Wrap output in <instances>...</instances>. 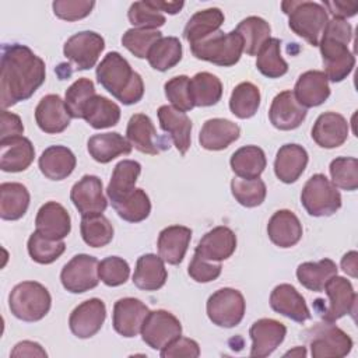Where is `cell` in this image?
Here are the masks:
<instances>
[{"instance_id":"obj_1","label":"cell","mask_w":358,"mask_h":358,"mask_svg":"<svg viewBox=\"0 0 358 358\" xmlns=\"http://www.w3.org/2000/svg\"><path fill=\"white\" fill-rule=\"evenodd\" d=\"M45 62L28 46L4 43L1 48L0 105L3 109L25 101L43 84Z\"/></svg>"},{"instance_id":"obj_2","label":"cell","mask_w":358,"mask_h":358,"mask_svg":"<svg viewBox=\"0 0 358 358\" xmlns=\"http://www.w3.org/2000/svg\"><path fill=\"white\" fill-rule=\"evenodd\" d=\"M351 38L352 28L347 20H329L317 46L324 66L323 73L333 83L347 78L355 66V57L348 49Z\"/></svg>"},{"instance_id":"obj_3","label":"cell","mask_w":358,"mask_h":358,"mask_svg":"<svg viewBox=\"0 0 358 358\" xmlns=\"http://www.w3.org/2000/svg\"><path fill=\"white\" fill-rule=\"evenodd\" d=\"M98 83L123 105L137 103L144 95V83L138 73L117 52H109L96 67Z\"/></svg>"},{"instance_id":"obj_4","label":"cell","mask_w":358,"mask_h":358,"mask_svg":"<svg viewBox=\"0 0 358 358\" xmlns=\"http://www.w3.org/2000/svg\"><path fill=\"white\" fill-rule=\"evenodd\" d=\"M281 8L282 13L288 15V27L291 31L312 46H317L329 22L326 8L316 1L306 0H285L281 3Z\"/></svg>"},{"instance_id":"obj_5","label":"cell","mask_w":358,"mask_h":358,"mask_svg":"<svg viewBox=\"0 0 358 358\" xmlns=\"http://www.w3.org/2000/svg\"><path fill=\"white\" fill-rule=\"evenodd\" d=\"M52 306V296L45 285L36 281H22L17 284L8 295L11 313L24 322H38L43 319Z\"/></svg>"},{"instance_id":"obj_6","label":"cell","mask_w":358,"mask_h":358,"mask_svg":"<svg viewBox=\"0 0 358 358\" xmlns=\"http://www.w3.org/2000/svg\"><path fill=\"white\" fill-rule=\"evenodd\" d=\"M190 50L199 60H206L222 67H231L239 62L243 53V42L235 29L228 34L217 31L190 45Z\"/></svg>"},{"instance_id":"obj_7","label":"cell","mask_w":358,"mask_h":358,"mask_svg":"<svg viewBox=\"0 0 358 358\" xmlns=\"http://www.w3.org/2000/svg\"><path fill=\"white\" fill-rule=\"evenodd\" d=\"M303 338L313 358L345 357L352 350V338L333 322H320L303 331Z\"/></svg>"},{"instance_id":"obj_8","label":"cell","mask_w":358,"mask_h":358,"mask_svg":"<svg viewBox=\"0 0 358 358\" xmlns=\"http://www.w3.org/2000/svg\"><path fill=\"white\" fill-rule=\"evenodd\" d=\"M301 203L309 215L329 217L340 210L341 194L323 173H315L302 189Z\"/></svg>"},{"instance_id":"obj_9","label":"cell","mask_w":358,"mask_h":358,"mask_svg":"<svg viewBox=\"0 0 358 358\" xmlns=\"http://www.w3.org/2000/svg\"><path fill=\"white\" fill-rule=\"evenodd\" d=\"M207 316L218 327L238 326L246 309V302L241 291L235 288H220L207 299Z\"/></svg>"},{"instance_id":"obj_10","label":"cell","mask_w":358,"mask_h":358,"mask_svg":"<svg viewBox=\"0 0 358 358\" xmlns=\"http://www.w3.org/2000/svg\"><path fill=\"white\" fill-rule=\"evenodd\" d=\"M182 324L179 319L164 309L150 310L141 327L143 341L152 350H162L180 337Z\"/></svg>"},{"instance_id":"obj_11","label":"cell","mask_w":358,"mask_h":358,"mask_svg":"<svg viewBox=\"0 0 358 358\" xmlns=\"http://www.w3.org/2000/svg\"><path fill=\"white\" fill-rule=\"evenodd\" d=\"M98 264L99 262L94 256L76 255L62 268V285L71 294H81L95 288L99 282Z\"/></svg>"},{"instance_id":"obj_12","label":"cell","mask_w":358,"mask_h":358,"mask_svg":"<svg viewBox=\"0 0 358 358\" xmlns=\"http://www.w3.org/2000/svg\"><path fill=\"white\" fill-rule=\"evenodd\" d=\"M329 298V305L320 310V316L326 322H336L345 315L355 319L357 292L352 284L340 275H333L323 289Z\"/></svg>"},{"instance_id":"obj_13","label":"cell","mask_w":358,"mask_h":358,"mask_svg":"<svg viewBox=\"0 0 358 358\" xmlns=\"http://www.w3.org/2000/svg\"><path fill=\"white\" fill-rule=\"evenodd\" d=\"M105 49L103 38L94 31H81L70 36L64 46V56L76 66V70L94 67Z\"/></svg>"},{"instance_id":"obj_14","label":"cell","mask_w":358,"mask_h":358,"mask_svg":"<svg viewBox=\"0 0 358 358\" xmlns=\"http://www.w3.org/2000/svg\"><path fill=\"white\" fill-rule=\"evenodd\" d=\"M70 199L83 217L102 214L108 207L102 180L95 175H84L76 182L71 187Z\"/></svg>"},{"instance_id":"obj_15","label":"cell","mask_w":358,"mask_h":358,"mask_svg":"<svg viewBox=\"0 0 358 358\" xmlns=\"http://www.w3.org/2000/svg\"><path fill=\"white\" fill-rule=\"evenodd\" d=\"M106 319V306L102 299L91 298L73 309L69 317L71 333L78 338L95 336Z\"/></svg>"},{"instance_id":"obj_16","label":"cell","mask_w":358,"mask_h":358,"mask_svg":"<svg viewBox=\"0 0 358 358\" xmlns=\"http://www.w3.org/2000/svg\"><path fill=\"white\" fill-rule=\"evenodd\" d=\"M150 309L137 298H120L113 305L112 324L117 334L131 338L141 333V327Z\"/></svg>"},{"instance_id":"obj_17","label":"cell","mask_w":358,"mask_h":358,"mask_svg":"<svg viewBox=\"0 0 358 358\" xmlns=\"http://www.w3.org/2000/svg\"><path fill=\"white\" fill-rule=\"evenodd\" d=\"M287 334V327L275 319H259L256 320L249 330L252 338L250 357L264 358L273 354L277 347L284 341Z\"/></svg>"},{"instance_id":"obj_18","label":"cell","mask_w":358,"mask_h":358,"mask_svg":"<svg viewBox=\"0 0 358 358\" xmlns=\"http://www.w3.org/2000/svg\"><path fill=\"white\" fill-rule=\"evenodd\" d=\"M236 249L235 232L224 225L210 229L199 241L194 253L210 262H222L229 259Z\"/></svg>"},{"instance_id":"obj_19","label":"cell","mask_w":358,"mask_h":358,"mask_svg":"<svg viewBox=\"0 0 358 358\" xmlns=\"http://www.w3.org/2000/svg\"><path fill=\"white\" fill-rule=\"evenodd\" d=\"M306 117L303 108L295 98L294 92L287 90L277 94L270 105L268 119L278 130H294L301 126Z\"/></svg>"},{"instance_id":"obj_20","label":"cell","mask_w":358,"mask_h":358,"mask_svg":"<svg viewBox=\"0 0 358 358\" xmlns=\"http://www.w3.org/2000/svg\"><path fill=\"white\" fill-rule=\"evenodd\" d=\"M71 116L67 112L64 101L56 95H45L35 108V120L38 127L48 134L64 131L70 124Z\"/></svg>"},{"instance_id":"obj_21","label":"cell","mask_w":358,"mask_h":358,"mask_svg":"<svg viewBox=\"0 0 358 358\" xmlns=\"http://www.w3.org/2000/svg\"><path fill=\"white\" fill-rule=\"evenodd\" d=\"M347 119L336 112H324L317 116L312 127V138L322 148H336L345 143L348 137Z\"/></svg>"},{"instance_id":"obj_22","label":"cell","mask_w":358,"mask_h":358,"mask_svg":"<svg viewBox=\"0 0 358 358\" xmlns=\"http://www.w3.org/2000/svg\"><path fill=\"white\" fill-rule=\"evenodd\" d=\"M159 126L173 141L176 150L185 155L192 141V120L189 116L171 105H162L157 110Z\"/></svg>"},{"instance_id":"obj_23","label":"cell","mask_w":358,"mask_h":358,"mask_svg":"<svg viewBox=\"0 0 358 358\" xmlns=\"http://www.w3.org/2000/svg\"><path fill=\"white\" fill-rule=\"evenodd\" d=\"M35 227L41 235L49 239L62 241L71 231V220L67 210L62 204L48 201L38 210Z\"/></svg>"},{"instance_id":"obj_24","label":"cell","mask_w":358,"mask_h":358,"mask_svg":"<svg viewBox=\"0 0 358 358\" xmlns=\"http://www.w3.org/2000/svg\"><path fill=\"white\" fill-rule=\"evenodd\" d=\"M270 306L274 312L298 323L310 319V312L303 296L291 284L274 287L270 294Z\"/></svg>"},{"instance_id":"obj_25","label":"cell","mask_w":358,"mask_h":358,"mask_svg":"<svg viewBox=\"0 0 358 358\" xmlns=\"http://www.w3.org/2000/svg\"><path fill=\"white\" fill-rule=\"evenodd\" d=\"M292 92L303 108L319 106L330 95L329 80L320 70L305 71L298 77Z\"/></svg>"},{"instance_id":"obj_26","label":"cell","mask_w":358,"mask_h":358,"mask_svg":"<svg viewBox=\"0 0 358 358\" xmlns=\"http://www.w3.org/2000/svg\"><path fill=\"white\" fill-rule=\"evenodd\" d=\"M127 141L137 151L148 155H157L166 147L159 144L155 126L152 120L144 113H136L130 117L126 129Z\"/></svg>"},{"instance_id":"obj_27","label":"cell","mask_w":358,"mask_h":358,"mask_svg":"<svg viewBox=\"0 0 358 358\" xmlns=\"http://www.w3.org/2000/svg\"><path fill=\"white\" fill-rule=\"evenodd\" d=\"M302 232L299 218L289 210L275 211L267 224V235L270 241L282 249L295 246L301 241Z\"/></svg>"},{"instance_id":"obj_28","label":"cell","mask_w":358,"mask_h":358,"mask_svg":"<svg viewBox=\"0 0 358 358\" xmlns=\"http://www.w3.org/2000/svg\"><path fill=\"white\" fill-rule=\"evenodd\" d=\"M192 229L185 225H169L158 235V256L168 264H179L189 248Z\"/></svg>"},{"instance_id":"obj_29","label":"cell","mask_w":358,"mask_h":358,"mask_svg":"<svg viewBox=\"0 0 358 358\" xmlns=\"http://www.w3.org/2000/svg\"><path fill=\"white\" fill-rule=\"evenodd\" d=\"M239 134L241 129L232 120L213 117L204 122L199 134V143L204 150L221 151L236 141Z\"/></svg>"},{"instance_id":"obj_30","label":"cell","mask_w":358,"mask_h":358,"mask_svg":"<svg viewBox=\"0 0 358 358\" xmlns=\"http://www.w3.org/2000/svg\"><path fill=\"white\" fill-rule=\"evenodd\" d=\"M35 148L24 136L0 141V168L4 172H22L34 161Z\"/></svg>"},{"instance_id":"obj_31","label":"cell","mask_w":358,"mask_h":358,"mask_svg":"<svg viewBox=\"0 0 358 358\" xmlns=\"http://www.w3.org/2000/svg\"><path fill=\"white\" fill-rule=\"evenodd\" d=\"M308 161V152L302 145L284 144L277 151L274 161V173L284 183H294L303 173Z\"/></svg>"},{"instance_id":"obj_32","label":"cell","mask_w":358,"mask_h":358,"mask_svg":"<svg viewBox=\"0 0 358 358\" xmlns=\"http://www.w3.org/2000/svg\"><path fill=\"white\" fill-rule=\"evenodd\" d=\"M39 169L50 180H63L76 168L77 159L73 151L64 145H50L39 157Z\"/></svg>"},{"instance_id":"obj_33","label":"cell","mask_w":358,"mask_h":358,"mask_svg":"<svg viewBox=\"0 0 358 358\" xmlns=\"http://www.w3.org/2000/svg\"><path fill=\"white\" fill-rule=\"evenodd\" d=\"M168 271L165 262L152 253L138 257L133 274V284L143 291H157L166 282Z\"/></svg>"},{"instance_id":"obj_34","label":"cell","mask_w":358,"mask_h":358,"mask_svg":"<svg viewBox=\"0 0 358 358\" xmlns=\"http://www.w3.org/2000/svg\"><path fill=\"white\" fill-rule=\"evenodd\" d=\"M90 155L99 164H108L119 155H127L131 152V144L122 134L99 133L88 138L87 143Z\"/></svg>"},{"instance_id":"obj_35","label":"cell","mask_w":358,"mask_h":358,"mask_svg":"<svg viewBox=\"0 0 358 358\" xmlns=\"http://www.w3.org/2000/svg\"><path fill=\"white\" fill-rule=\"evenodd\" d=\"M29 207V192L18 182L0 185V217L6 221H15L25 215Z\"/></svg>"},{"instance_id":"obj_36","label":"cell","mask_w":358,"mask_h":358,"mask_svg":"<svg viewBox=\"0 0 358 358\" xmlns=\"http://www.w3.org/2000/svg\"><path fill=\"white\" fill-rule=\"evenodd\" d=\"M140 172L141 165L133 159H123L115 165L110 182L106 187V194L110 199V203L119 201L136 189L134 186Z\"/></svg>"},{"instance_id":"obj_37","label":"cell","mask_w":358,"mask_h":358,"mask_svg":"<svg viewBox=\"0 0 358 358\" xmlns=\"http://www.w3.org/2000/svg\"><path fill=\"white\" fill-rule=\"evenodd\" d=\"M222 24H224V13L220 8L211 7V8L197 11L187 21L183 29V38L190 45H193L207 38L208 35L220 31Z\"/></svg>"},{"instance_id":"obj_38","label":"cell","mask_w":358,"mask_h":358,"mask_svg":"<svg viewBox=\"0 0 358 358\" xmlns=\"http://www.w3.org/2000/svg\"><path fill=\"white\" fill-rule=\"evenodd\" d=\"M83 119L94 129L116 126L120 120V108L113 101L102 95H94L83 110Z\"/></svg>"},{"instance_id":"obj_39","label":"cell","mask_w":358,"mask_h":358,"mask_svg":"<svg viewBox=\"0 0 358 358\" xmlns=\"http://www.w3.org/2000/svg\"><path fill=\"white\" fill-rule=\"evenodd\" d=\"M231 169L238 178L255 179L262 175L266 168L264 151L257 145H245L238 148L231 159Z\"/></svg>"},{"instance_id":"obj_40","label":"cell","mask_w":358,"mask_h":358,"mask_svg":"<svg viewBox=\"0 0 358 358\" xmlns=\"http://www.w3.org/2000/svg\"><path fill=\"white\" fill-rule=\"evenodd\" d=\"M337 274V266L331 259L305 262L296 268V278L302 287L313 292H322L327 281Z\"/></svg>"},{"instance_id":"obj_41","label":"cell","mask_w":358,"mask_h":358,"mask_svg":"<svg viewBox=\"0 0 358 358\" xmlns=\"http://www.w3.org/2000/svg\"><path fill=\"white\" fill-rule=\"evenodd\" d=\"M235 31L241 35L243 42V52L249 56H256L260 48L271 38V28L268 22L256 15H250L242 20Z\"/></svg>"},{"instance_id":"obj_42","label":"cell","mask_w":358,"mask_h":358,"mask_svg":"<svg viewBox=\"0 0 358 358\" xmlns=\"http://www.w3.org/2000/svg\"><path fill=\"white\" fill-rule=\"evenodd\" d=\"M190 94L194 106H213L222 96V83L217 76L200 71L190 78Z\"/></svg>"},{"instance_id":"obj_43","label":"cell","mask_w":358,"mask_h":358,"mask_svg":"<svg viewBox=\"0 0 358 358\" xmlns=\"http://www.w3.org/2000/svg\"><path fill=\"white\" fill-rule=\"evenodd\" d=\"M182 43L176 36H162L148 52L147 60L154 70L166 71L182 60Z\"/></svg>"},{"instance_id":"obj_44","label":"cell","mask_w":358,"mask_h":358,"mask_svg":"<svg viewBox=\"0 0 358 358\" xmlns=\"http://www.w3.org/2000/svg\"><path fill=\"white\" fill-rule=\"evenodd\" d=\"M112 207L117 213V215L127 222H141L151 213V201L148 194L136 187L131 193L124 196L116 203H112Z\"/></svg>"},{"instance_id":"obj_45","label":"cell","mask_w":358,"mask_h":358,"mask_svg":"<svg viewBox=\"0 0 358 358\" xmlns=\"http://www.w3.org/2000/svg\"><path fill=\"white\" fill-rule=\"evenodd\" d=\"M280 46L281 41L278 38H270L256 55L257 70L268 78H280L288 71V64L281 56Z\"/></svg>"},{"instance_id":"obj_46","label":"cell","mask_w":358,"mask_h":358,"mask_svg":"<svg viewBox=\"0 0 358 358\" xmlns=\"http://www.w3.org/2000/svg\"><path fill=\"white\" fill-rule=\"evenodd\" d=\"M260 106V91L259 88L249 83L238 84L229 98V109L239 119L252 117Z\"/></svg>"},{"instance_id":"obj_47","label":"cell","mask_w":358,"mask_h":358,"mask_svg":"<svg viewBox=\"0 0 358 358\" xmlns=\"http://www.w3.org/2000/svg\"><path fill=\"white\" fill-rule=\"evenodd\" d=\"M80 231L83 241L91 248L106 246L113 239V227L103 214L83 217Z\"/></svg>"},{"instance_id":"obj_48","label":"cell","mask_w":358,"mask_h":358,"mask_svg":"<svg viewBox=\"0 0 358 358\" xmlns=\"http://www.w3.org/2000/svg\"><path fill=\"white\" fill-rule=\"evenodd\" d=\"M28 253L31 259L39 264H50L57 260L66 250V243L56 239H49L38 231L32 232L28 239Z\"/></svg>"},{"instance_id":"obj_49","label":"cell","mask_w":358,"mask_h":358,"mask_svg":"<svg viewBox=\"0 0 358 358\" xmlns=\"http://www.w3.org/2000/svg\"><path fill=\"white\" fill-rule=\"evenodd\" d=\"M231 192L235 200L243 207H257L260 206L267 194L266 183L260 178L242 179L234 178L231 180Z\"/></svg>"},{"instance_id":"obj_50","label":"cell","mask_w":358,"mask_h":358,"mask_svg":"<svg viewBox=\"0 0 358 358\" xmlns=\"http://www.w3.org/2000/svg\"><path fill=\"white\" fill-rule=\"evenodd\" d=\"M331 183L337 189L354 192L358 187V159L354 157H338L329 166Z\"/></svg>"},{"instance_id":"obj_51","label":"cell","mask_w":358,"mask_h":358,"mask_svg":"<svg viewBox=\"0 0 358 358\" xmlns=\"http://www.w3.org/2000/svg\"><path fill=\"white\" fill-rule=\"evenodd\" d=\"M95 95L94 83L90 78L76 80L67 90L64 95V103L67 112L74 119H83V110L87 102Z\"/></svg>"},{"instance_id":"obj_52","label":"cell","mask_w":358,"mask_h":358,"mask_svg":"<svg viewBox=\"0 0 358 358\" xmlns=\"http://www.w3.org/2000/svg\"><path fill=\"white\" fill-rule=\"evenodd\" d=\"M162 38V32L158 29L130 28L122 36V45L138 59H147L152 45Z\"/></svg>"},{"instance_id":"obj_53","label":"cell","mask_w":358,"mask_h":358,"mask_svg":"<svg viewBox=\"0 0 358 358\" xmlns=\"http://www.w3.org/2000/svg\"><path fill=\"white\" fill-rule=\"evenodd\" d=\"M127 17L133 28L143 29H157L165 24V15L157 10L150 0L136 1L130 6L127 11Z\"/></svg>"},{"instance_id":"obj_54","label":"cell","mask_w":358,"mask_h":358,"mask_svg":"<svg viewBox=\"0 0 358 358\" xmlns=\"http://www.w3.org/2000/svg\"><path fill=\"white\" fill-rule=\"evenodd\" d=\"M164 90L165 96L175 109L186 113L194 108L190 94V78L187 76L172 77L165 83Z\"/></svg>"},{"instance_id":"obj_55","label":"cell","mask_w":358,"mask_h":358,"mask_svg":"<svg viewBox=\"0 0 358 358\" xmlns=\"http://www.w3.org/2000/svg\"><path fill=\"white\" fill-rule=\"evenodd\" d=\"M99 280L108 287H119L124 284L130 275L129 263L119 256H109L98 264Z\"/></svg>"},{"instance_id":"obj_56","label":"cell","mask_w":358,"mask_h":358,"mask_svg":"<svg viewBox=\"0 0 358 358\" xmlns=\"http://www.w3.org/2000/svg\"><path fill=\"white\" fill-rule=\"evenodd\" d=\"M53 13L64 21H78L91 14L95 7L92 0H56L52 3Z\"/></svg>"},{"instance_id":"obj_57","label":"cell","mask_w":358,"mask_h":358,"mask_svg":"<svg viewBox=\"0 0 358 358\" xmlns=\"http://www.w3.org/2000/svg\"><path fill=\"white\" fill-rule=\"evenodd\" d=\"M221 263L210 262L203 259L199 255H193L192 262L189 263L187 273L196 282H210L220 277L221 274Z\"/></svg>"},{"instance_id":"obj_58","label":"cell","mask_w":358,"mask_h":358,"mask_svg":"<svg viewBox=\"0 0 358 358\" xmlns=\"http://www.w3.org/2000/svg\"><path fill=\"white\" fill-rule=\"evenodd\" d=\"M159 355L162 358H197L200 355V347L197 341L187 337H178L169 345L161 350Z\"/></svg>"},{"instance_id":"obj_59","label":"cell","mask_w":358,"mask_h":358,"mask_svg":"<svg viewBox=\"0 0 358 358\" xmlns=\"http://www.w3.org/2000/svg\"><path fill=\"white\" fill-rule=\"evenodd\" d=\"M24 126L18 115L8 112L7 109H1L0 113V141L8 140L13 137L22 136Z\"/></svg>"},{"instance_id":"obj_60","label":"cell","mask_w":358,"mask_h":358,"mask_svg":"<svg viewBox=\"0 0 358 358\" xmlns=\"http://www.w3.org/2000/svg\"><path fill=\"white\" fill-rule=\"evenodd\" d=\"M323 7L333 15V18L347 20L354 17L358 13L357 1H344V0H323Z\"/></svg>"},{"instance_id":"obj_61","label":"cell","mask_w":358,"mask_h":358,"mask_svg":"<svg viewBox=\"0 0 358 358\" xmlns=\"http://www.w3.org/2000/svg\"><path fill=\"white\" fill-rule=\"evenodd\" d=\"M11 357H41V358H46L48 354L46 351L42 348L41 344L35 343V341H29V340H25V341H20L15 344V347L13 348Z\"/></svg>"},{"instance_id":"obj_62","label":"cell","mask_w":358,"mask_h":358,"mask_svg":"<svg viewBox=\"0 0 358 358\" xmlns=\"http://www.w3.org/2000/svg\"><path fill=\"white\" fill-rule=\"evenodd\" d=\"M358 253L355 250H351L348 253H345L341 257V268L344 273H347L350 277L355 278L358 277Z\"/></svg>"},{"instance_id":"obj_63","label":"cell","mask_w":358,"mask_h":358,"mask_svg":"<svg viewBox=\"0 0 358 358\" xmlns=\"http://www.w3.org/2000/svg\"><path fill=\"white\" fill-rule=\"evenodd\" d=\"M150 3L159 11H165L168 14H178L182 7L185 6L183 1H159V0H150Z\"/></svg>"},{"instance_id":"obj_64","label":"cell","mask_w":358,"mask_h":358,"mask_svg":"<svg viewBox=\"0 0 358 358\" xmlns=\"http://www.w3.org/2000/svg\"><path fill=\"white\" fill-rule=\"evenodd\" d=\"M284 357H296V358L306 357V348H305V347H295V348L287 351V352L284 354Z\"/></svg>"}]
</instances>
